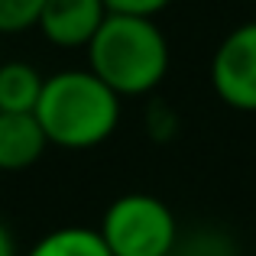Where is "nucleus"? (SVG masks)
I'll list each match as a JSON object with an SVG mask.
<instances>
[{"mask_svg": "<svg viewBox=\"0 0 256 256\" xmlns=\"http://www.w3.org/2000/svg\"><path fill=\"white\" fill-rule=\"evenodd\" d=\"M120 94L110 91L91 68H62L46 75L36 120L49 146L84 152L107 143L120 126Z\"/></svg>", "mask_w": 256, "mask_h": 256, "instance_id": "obj_1", "label": "nucleus"}, {"mask_svg": "<svg viewBox=\"0 0 256 256\" xmlns=\"http://www.w3.org/2000/svg\"><path fill=\"white\" fill-rule=\"evenodd\" d=\"M88 68L120 98H143L162 84L172 52L152 16L107 13L88 42Z\"/></svg>", "mask_w": 256, "mask_h": 256, "instance_id": "obj_2", "label": "nucleus"}, {"mask_svg": "<svg viewBox=\"0 0 256 256\" xmlns=\"http://www.w3.org/2000/svg\"><path fill=\"white\" fill-rule=\"evenodd\" d=\"M98 230L114 256H172L182 234L172 208L146 192L114 198Z\"/></svg>", "mask_w": 256, "mask_h": 256, "instance_id": "obj_3", "label": "nucleus"}, {"mask_svg": "<svg viewBox=\"0 0 256 256\" xmlns=\"http://www.w3.org/2000/svg\"><path fill=\"white\" fill-rule=\"evenodd\" d=\"M211 88L227 107L256 114V20L220 39L211 58Z\"/></svg>", "mask_w": 256, "mask_h": 256, "instance_id": "obj_4", "label": "nucleus"}, {"mask_svg": "<svg viewBox=\"0 0 256 256\" xmlns=\"http://www.w3.org/2000/svg\"><path fill=\"white\" fill-rule=\"evenodd\" d=\"M104 20V0H46L36 30L56 49H88Z\"/></svg>", "mask_w": 256, "mask_h": 256, "instance_id": "obj_5", "label": "nucleus"}, {"mask_svg": "<svg viewBox=\"0 0 256 256\" xmlns=\"http://www.w3.org/2000/svg\"><path fill=\"white\" fill-rule=\"evenodd\" d=\"M49 150L36 114H4L0 110V172H23L42 159Z\"/></svg>", "mask_w": 256, "mask_h": 256, "instance_id": "obj_6", "label": "nucleus"}, {"mask_svg": "<svg viewBox=\"0 0 256 256\" xmlns=\"http://www.w3.org/2000/svg\"><path fill=\"white\" fill-rule=\"evenodd\" d=\"M46 75L30 62L0 58V110L4 114H32L42 94Z\"/></svg>", "mask_w": 256, "mask_h": 256, "instance_id": "obj_7", "label": "nucleus"}, {"mask_svg": "<svg viewBox=\"0 0 256 256\" xmlns=\"http://www.w3.org/2000/svg\"><path fill=\"white\" fill-rule=\"evenodd\" d=\"M26 256H114V253L107 250L98 227L65 224V227H56V230L42 234L26 250Z\"/></svg>", "mask_w": 256, "mask_h": 256, "instance_id": "obj_8", "label": "nucleus"}, {"mask_svg": "<svg viewBox=\"0 0 256 256\" xmlns=\"http://www.w3.org/2000/svg\"><path fill=\"white\" fill-rule=\"evenodd\" d=\"M172 256H240V250L230 234L218 230V227H201L192 234H178Z\"/></svg>", "mask_w": 256, "mask_h": 256, "instance_id": "obj_9", "label": "nucleus"}, {"mask_svg": "<svg viewBox=\"0 0 256 256\" xmlns=\"http://www.w3.org/2000/svg\"><path fill=\"white\" fill-rule=\"evenodd\" d=\"M46 0H0V39L36 30Z\"/></svg>", "mask_w": 256, "mask_h": 256, "instance_id": "obj_10", "label": "nucleus"}, {"mask_svg": "<svg viewBox=\"0 0 256 256\" xmlns=\"http://www.w3.org/2000/svg\"><path fill=\"white\" fill-rule=\"evenodd\" d=\"M107 13H126V16H152L156 20L172 0H104Z\"/></svg>", "mask_w": 256, "mask_h": 256, "instance_id": "obj_11", "label": "nucleus"}, {"mask_svg": "<svg viewBox=\"0 0 256 256\" xmlns=\"http://www.w3.org/2000/svg\"><path fill=\"white\" fill-rule=\"evenodd\" d=\"M0 256H20V246H16V237H13L10 224L0 218Z\"/></svg>", "mask_w": 256, "mask_h": 256, "instance_id": "obj_12", "label": "nucleus"}, {"mask_svg": "<svg viewBox=\"0 0 256 256\" xmlns=\"http://www.w3.org/2000/svg\"><path fill=\"white\" fill-rule=\"evenodd\" d=\"M0 58H4V39H0Z\"/></svg>", "mask_w": 256, "mask_h": 256, "instance_id": "obj_13", "label": "nucleus"}]
</instances>
